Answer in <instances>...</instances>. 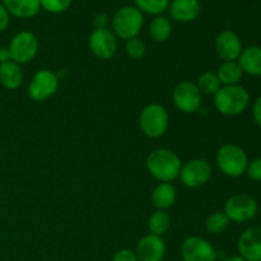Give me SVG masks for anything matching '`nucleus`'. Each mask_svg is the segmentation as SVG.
I'll list each match as a JSON object with an SVG mask.
<instances>
[{"instance_id": "nucleus-1", "label": "nucleus", "mask_w": 261, "mask_h": 261, "mask_svg": "<svg viewBox=\"0 0 261 261\" xmlns=\"http://www.w3.org/2000/svg\"><path fill=\"white\" fill-rule=\"evenodd\" d=\"M145 166L153 178L160 182H172L178 177L181 171L180 157L173 150L160 148L149 153Z\"/></svg>"}, {"instance_id": "nucleus-2", "label": "nucleus", "mask_w": 261, "mask_h": 261, "mask_svg": "<svg viewBox=\"0 0 261 261\" xmlns=\"http://www.w3.org/2000/svg\"><path fill=\"white\" fill-rule=\"evenodd\" d=\"M250 105V93L246 88L237 86H222L214 94V106L224 116L234 117L244 114Z\"/></svg>"}, {"instance_id": "nucleus-3", "label": "nucleus", "mask_w": 261, "mask_h": 261, "mask_svg": "<svg viewBox=\"0 0 261 261\" xmlns=\"http://www.w3.org/2000/svg\"><path fill=\"white\" fill-rule=\"evenodd\" d=\"M112 32L120 40L138 37L144 25V14L135 5H125L115 12L111 19Z\"/></svg>"}, {"instance_id": "nucleus-4", "label": "nucleus", "mask_w": 261, "mask_h": 261, "mask_svg": "<svg viewBox=\"0 0 261 261\" xmlns=\"http://www.w3.org/2000/svg\"><path fill=\"white\" fill-rule=\"evenodd\" d=\"M216 161L221 172L232 178L245 175L250 162L246 152L240 145L232 143H227L219 148Z\"/></svg>"}, {"instance_id": "nucleus-5", "label": "nucleus", "mask_w": 261, "mask_h": 261, "mask_svg": "<svg viewBox=\"0 0 261 261\" xmlns=\"http://www.w3.org/2000/svg\"><path fill=\"white\" fill-rule=\"evenodd\" d=\"M170 124L168 112L162 105L150 103L140 111L139 126L143 134L150 139H157L165 135Z\"/></svg>"}, {"instance_id": "nucleus-6", "label": "nucleus", "mask_w": 261, "mask_h": 261, "mask_svg": "<svg viewBox=\"0 0 261 261\" xmlns=\"http://www.w3.org/2000/svg\"><path fill=\"white\" fill-rule=\"evenodd\" d=\"M259 205L257 201L247 194H237L231 196L224 204V214L234 223H246L256 217Z\"/></svg>"}, {"instance_id": "nucleus-7", "label": "nucleus", "mask_w": 261, "mask_h": 261, "mask_svg": "<svg viewBox=\"0 0 261 261\" xmlns=\"http://www.w3.org/2000/svg\"><path fill=\"white\" fill-rule=\"evenodd\" d=\"M38 40L32 32L30 31H20L15 33L13 38L10 40L8 50L10 54V60L14 63L27 64L31 60L35 59V56L38 53Z\"/></svg>"}, {"instance_id": "nucleus-8", "label": "nucleus", "mask_w": 261, "mask_h": 261, "mask_svg": "<svg viewBox=\"0 0 261 261\" xmlns=\"http://www.w3.org/2000/svg\"><path fill=\"white\" fill-rule=\"evenodd\" d=\"M172 101L178 111L184 114H193L200 109L203 94L199 91L196 83L190 81H181L173 88Z\"/></svg>"}, {"instance_id": "nucleus-9", "label": "nucleus", "mask_w": 261, "mask_h": 261, "mask_svg": "<svg viewBox=\"0 0 261 261\" xmlns=\"http://www.w3.org/2000/svg\"><path fill=\"white\" fill-rule=\"evenodd\" d=\"M212 173H213V170L208 161L203 158H195L181 166L178 178L186 188L196 189L205 185L211 180Z\"/></svg>"}, {"instance_id": "nucleus-10", "label": "nucleus", "mask_w": 261, "mask_h": 261, "mask_svg": "<svg viewBox=\"0 0 261 261\" xmlns=\"http://www.w3.org/2000/svg\"><path fill=\"white\" fill-rule=\"evenodd\" d=\"M59 75L48 69H41L33 75L28 86V96L36 102L53 97L59 88Z\"/></svg>"}, {"instance_id": "nucleus-11", "label": "nucleus", "mask_w": 261, "mask_h": 261, "mask_svg": "<svg viewBox=\"0 0 261 261\" xmlns=\"http://www.w3.org/2000/svg\"><path fill=\"white\" fill-rule=\"evenodd\" d=\"M181 257L184 261H217L218 252L208 240L190 236L181 244Z\"/></svg>"}, {"instance_id": "nucleus-12", "label": "nucleus", "mask_w": 261, "mask_h": 261, "mask_svg": "<svg viewBox=\"0 0 261 261\" xmlns=\"http://www.w3.org/2000/svg\"><path fill=\"white\" fill-rule=\"evenodd\" d=\"M88 46L99 60H110L117 51V37L109 28H96L89 35Z\"/></svg>"}, {"instance_id": "nucleus-13", "label": "nucleus", "mask_w": 261, "mask_h": 261, "mask_svg": "<svg viewBox=\"0 0 261 261\" xmlns=\"http://www.w3.org/2000/svg\"><path fill=\"white\" fill-rule=\"evenodd\" d=\"M216 53L223 61H237L242 50V41L236 32L231 30H224L217 35Z\"/></svg>"}, {"instance_id": "nucleus-14", "label": "nucleus", "mask_w": 261, "mask_h": 261, "mask_svg": "<svg viewBox=\"0 0 261 261\" xmlns=\"http://www.w3.org/2000/svg\"><path fill=\"white\" fill-rule=\"evenodd\" d=\"M237 251L246 261H261V227H250L240 234Z\"/></svg>"}, {"instance_id": "nucleus-15", "label": "nucleus", "mask_w": 261, "mask_h": 261, "mask_svg": "<svg viewBox=\"0 0 261 261\" xmlns=\"http://www.w3.org/2000/svg\"><path fill=\"white\" fill-rule=\"evenodd\" d=\"M138 261H162L166 256V242L155 234H145L138 241L135 249Z\"/></svg>"}, {"instance_id": "nucleus-16", "label": "nucleus", "mask_w": 261, "mask_h": 261, "mask_svg": "<svg viewBox=\"0 0 261 261\" xmlns=\"http://www.w3.org/2000/svg\"><path fill=\"white\" fill-rule=\"evenodd\" d=\"M167 12L175 22L189 23L200 15L201 4L199 0H171Z\"/></svg>"}, {"instance_id": "nucleus-17", "label": "nucleus", "mask_w": 261, "mask_h": 261, "mask_svg": "<svg viewBox=\"0 0 261 261\" xmlns=\"http://www.w3.org/2000/svg\"><path fill=\"white\" fill-rule=\"evenodd\" d=\"M2 4L10 15L20 19H30L40 13V0H3Z\"/></svg>"}, {"instance_id": "nucleus-18", "label": "nucleus", "mask_w": 261, "mask_h": 261, "mask_svg": "<svg viewBox=\"0 0 261 261\" xmlns=\"http://www.w3.org/2000/svg\"><path fill=\"white\" fill-rule=\"evenodd\" d=\"M177 199V191L171 182H160L150 194V201L153 206L160 211H167L175 205Z\"/></svg>"}, {"instance_id": "nucleus-19", "label": "nucleus", "mask_w": 261, "mask_h": 261, "mask_svg": "<svg viewBox=\"0 0 261 261\" xmlns=\"http://www.w3.org/2000/svg\"><path fill=\"white\" fill-rule=\"evenodd\" d=\"M244 74L251 76H261V47L252 45L244 48L237 60Z\"/></svg>"}, {"instance_id": "nucleus-20", "label": "nucleus", "mask_w": 261, "mask_h": 261, "mask_svg": "<svg viewBox=\"0 0 261 261\" xmlns=\"http://www.w3.org/2000/svg\"><path fill=\"white\" fill-rule=\"evenodd\" d=\"M23 81H24V74L19 64L12 60L0 64V83L4 88L10 91L19 88Z\"/></svg>"}, {"instance_id": "nucleus-21", "label": "nucleus", "mask_w": 261, "mask_h": 261, "mask_svg": "<svg viewBox=\"0 0 261 261\" xmlns=\"http://www.w3.org/2000/svg\"><path fill=\"white\" fill-rule=\"evenodd\" d=\"M148 33L154 42H166L172 35V22L165 15L153 17L148 25Z\"/></svg>"}, {"instance_id": "nucleus-22", "label": "nucleus", "mask_w": 261, "mask_h": 261, "mask_svg": "<svg viewBox=\"0 0 261 261\" xmlns=\"http://www.w3.org/2000/svg\"><path fill=\"white\" fill-rule=\"evenodd\" d=\"M216 74L222 86H237L244 76V71L237 61H223Z\"/></svg>"}, {"instance_id": "nucleus-23", "label": "nucleus", "mask_w": 261, "mask_h": 261, "mask_svg": "<svg viewBox=\"0 0 261 261\" xmlns=\"http://www.w3.org/2000/svg\"><path fill=\"white\" fill-rule=\"evenodd\" d=\"M171 227V217L167 213V211H160L155 209L149 217L148 221V228L152 234L162 237L163 234L167 233V231Z\"/></svg>"}, {"instance_id": "nucleus-24", "label": "nucleus", "mask_w": 261, "mask_h": 261, "mask_svg": "<svg viewBox=\"0 0 261 261\" xmlns=\"http://www.w3.org/2000/svg\"><path fill=\"white\" fill-rule=\"evenodd\" d=\"M171 0H134V4L143 14L162 15L168 9Z\"/></svg>"}, {"instance_id": "nucleus-25", "label": "nucleus", "mask_w": 261, "mask_h": 261, "mask_svg": "<svg viewBox=\"0 0 261 261\" xmlns=\"http://www.w3.org/2000/svg\"><path fill=\"white\" fill-rule=\"evenodd\" d=\"M196 86H198L199 91L201 92V94L214 96V94L221 89L222 84L221 82H219L218 76H217L216 73L205 71V73H203L200 76H199Z\"/></svg>"}, {"instance_id": "nucleus-26", "label": "nucleus", "mask_w": 261, "mask_h": 261, "mask_svg": "<svg viewBox=\"0 0 261 261\" xmlns=\"http://www.w3.org/2000/svg\"><path fill=\"white\" fill-rule=\"evenodd\" d=\"M231 224L224 212H214L206 218L205 228L212 234H222Z\"/></svg>"}, {"instance_id": "nucleus-27", "label": "nucleus", "mask_w": 261, "mask_h": 261, "mask_svg": "<svg viewBox=\"0 0 261 261\" xmlns=\"http://www.w3.org/2000/svg\"><path fill=\"white\" fill-rule=\"evenodd\" d=\"M73 0H40L41 9L50 14H61L70 8Z\"/></svg>"}, {"instance_id": "nucleus-28", "label": "nucleus", "mask_w": 261, "mask_h": 261, "mask_svg": "<svg viewBox=\"0 0 261 261\" xmlns=\"http://www.w3.org/2000/svg\"><path fill=\"white\" fill-rule=\"evenodd\" d=\"M125 50H126V54L129 58L134 59V60H140V59L144 58L147 48H145V43L140 38L135 37L126 41V43H125Z\"/></svg>"}, {"instance_id": "nucleus-29", "label": "nucleus", "mask_w": 261, "mask_h": 261, "mask_svg": "<svg viewBox=\"0 0 261 261\" xmlns=\"http://www.w3.org/2000/svg\"><path fill=\"white\" fill-rule=\"evenodd\" d=\"M246 173L251 180L256 181V182H261V157L255 158L251 162H249Z\"/></svg>"}, {"instance_id": "nucleus-30", "label": "nucleus", "mask_w": 261, "mask_h": 261, "mask_svg": "<svg viewBox=\"0 0 261 261\" xmlns=\"http://www.w3.org/2000/svg\"><path fill=\"white\" fill-rule=\"evenodd\" d=\"M112 261H138L135 251L130 249H121L115 252Z\"/></svg>"}, {"instance_id": "nucleus-31", "label": "nucleus", "mask_w": 261, "mask_h": 261, "mask_svg": "<svg viewBox=\"0 0 261 261\" xmlns=\"http://www.w3.org/2000/svg\"><path fill=\"white\" fill-rule=\"evenodd\" d=\"M10 22V14L8 13V10L5 9L4 5L0 3V32H4L8 28Z\"/></svg>"}, {"instance_id": "nucleus-32", "label": "nucleus", "mask_w": 261, "mask_h": 261, "mask_svg": "<svg viewBox=\"0 0 261 261\" xmlns=\"http://www.w3.org/2000/svg\"><path fill=\"white\" fill-rule=\"evenodd\" d=\"M252 117H254V121L256 122L257 126L261 129V96L257 97L252 105Z\"/></svg>"}, {"instance_id": "nucleus-33", "label": "nucleus", "mask_w": 261, "mask_h": 261, "mask_svg": "<svg viewBox=\"0 0 261 261\" xmlns=\"http://www.w3.org/2000/svg\"><path fill=\"white\" fill-rule=\"evenodd\" d=\"M107 15L101 13V14H97L96 18H94V24H96V28H107Z\"/></svg>"}, {"instance_id": "nucleus-34", "label": "nucleus", "mask_w": 261, "mask_h": 261, "mask_svg": "<svg viewBox=\"0 0 261 261\" xmlns=\"http://www.w3.org/2000/svg\"><path fill=\"white\" fill-rule=\"evenodd\" d=\"M10 60V54L8 47H0V64L7 63Z\"/></svg>"}, {"instance_id": "nucleus-35", "label": "nucleus", "mask_w": 261, "mask_h": 261, "mask_svg": "<svg viewBox=\"0 0 261 261\" xmlns=\"http://www.w3.org/2000/svg\"><path fill=\"white\" fill-rule=\"evenodd\" d=\"M223 261H246L245 259H242L240 255H236V256H229L227 257V259H224Z\"/></svg>"}]
</instances>
